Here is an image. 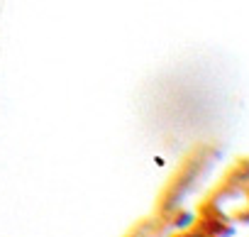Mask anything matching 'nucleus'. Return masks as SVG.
Listing matches in <instances>:
<instances>
[{"label":"nucleus","instance_id":"obj_1","mask_svg":"<svg viewBox=\"0 0 249 237\" xmlns=\"http://www.w3.org/2000/svg\"><path fill=\"white\" fill-rule=\"evenodd\" d=\"M191 220H193V215H188V213H181V215H178L174 222H176V227H188L186 222H191Z\"/></svg>","mask_w":249,"mask_h":237}]
</instances>
